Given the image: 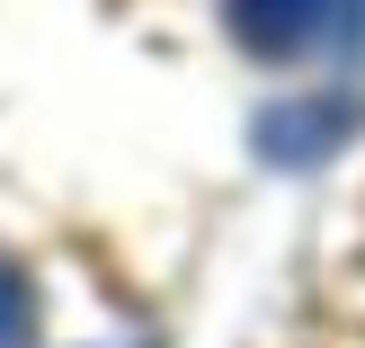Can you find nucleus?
Segmentation results:
<instances>
[{
    "label": "nucleus",
    "instance_id": "1",
    "mask_svg": "<svg viewBox=\"0 0 365 348\" xmlns=\"http://www.w3.org/2000/svg\"><path fill=\"white\" fill-rule=\"evenodd\" d=\"M223 9H232V36H241L250 54L285 63V54H312L321 36H330L339 0H223Z\"/></svg>",
    "mask_w": 365,
    "mask_h": 348
},
{
    "label": "nucleus",
    "instance_id": "2",
    "mask_svg": "<svg viewBox=\"0 0 365 348\" xmlns=\"http://www.w3.org/2000/svg\"><path fill=\"white\" fill-rule=\"evenodd\" d=\"M18 339H27V277L0 268V348H18Z\"/></svg>",
    "mask_w": 365,
    "mask_h": 348
}]
</instances>
